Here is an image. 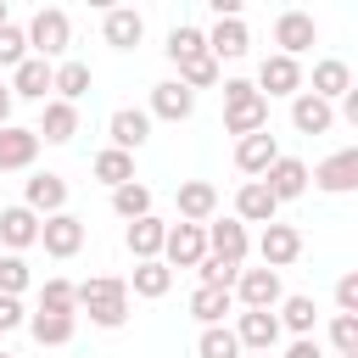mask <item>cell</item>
Returning <instances> with one entry per match:
<instances>
[{
  "label": "cell",
  "instance_id": "f35d334b",
  "mask_svg": "<svg viewBox=\"0 0 358 358\" xmlns=\"http://www.w3.org/2000/svg\"><path fill=\"white\" fill-rule=\"evenodd\" d=\"M39 308H50V313H78V285H73V280H45V285H39Z\"/></svg>",
  "mask_w": 358,
  "mask_h": 358
},
{
  "label": "cell",
  "instance_id": "ffe728a7",
  "mask_svg": "<svg viewBox=\"0 0 358 358\" xmlns=\"http://www.w3.org/2000/svg\"><path fill=\"white\" fill-rule=\"evenodd\" d=\"M34 157H39V134L22 123H0V173L34 168Z\"/></svg>",
  "mask_w": 358,
  "mask_h": 358
},
{
  "label": "cell",
  "instance_id": "4dcf8cb0",
  "mask_svg": "<svg viewBox=\"0 0 358 358\" xmlns=\"http://www.w3.org/2000/svg\"><path fill=\"white\" fill-rule=\"evenodd\" d=\"M274 319H280V330H291V336H313L319 308H313V296H280V302H274Z\"/></svg>",
  "mask_w": 358,
  "mask_h": 358
},
{
  "label": "cell",
  "instance_id": "bcb514c9",
  "mask_svg": "<svg viewBox=\"0 0 358 358\" xmlns=\"http://www.w3.org/2000/svg\"><path fill=\"white\" fill-rule=\"evenodd\" d=\"M285 358H324V352H319V341H313V336H296V341L285 347Z\"/></svg>",
  "mask_w": 358,
  "mask_h": 358
},
{
  "label": "cell",
  "instance_id": "8d00e7d4",
  "mask_svg": "<svg viewBox=\"0 0 358 358\" xmlns=\"http://www.w3.org/2000/svg\"><path fill=\"white\" fill-rule=\"evenodd\" d=\"M162 50H168V62L179 67V62H190V56H201V50H207V34H201V28H190V22H179V28L168 34V45H162Z\"/></svg>",
  "mask_w": 358,
  "mask_h": 358
},
{
  "label": "cell",
  "instance_id": "836d02e7",
  "mask_svg": "<svg viewBox=\"0 0 358 358\" xmlns=\"http://www.w3.org/2000/svg\"><path fill=\"white\" fill-rule=\"evenodd\" d=\"M90 173H95L101 185H123V179H134V151H117V145H106V151L90 162Z\"/></svg>",
  "mask_w": 358,
  "mask_h": 358
},
{
  "label": "cell",
  "instance_id": "74e56055",
  "mask_svg": "<svg viewBox=\"0 0 358 358\" xmlns=\"http://www.w3.org/2000/svg\"><path fill=\"white\" fill-rule=\"evenodd\" d=\"M179 84H190V90H213V84H218V56L201 50V56L179 62Z\"/></svg>",
  "mask_w": 358,
  "mask_h": 358
},
{
  "label": "cell",
  "instance_id": "e0dca14e",
  "mask_svg": "<svg viewBox=\"0 0 358 358\" xmlns=\"http://www.w3.org/2000/svg\"><path fill=\"white\" fill-rule=\"evenodd\" d=\"M106 134H112L117 151H140V145L151 140V112H145V106H117V112L106 117Z\"/></svg>",
  "mask_w": 358,
  "mask_h": 358
},
{
  "label": "cell",
  "instance_id": "816d5d0a",
  "mask_svg": "<svg viewBox=\"0 0 358 358\" xmlns=\"http://www.w3.org/2000/svg\"><path fill=\"white\" fill-rule=\"evenodd\" d=\"M336 358H358V352H336Z\"/></svg>",
  "mask_w": 358,
  "mask_h": 358
},
{
  "label": "cell",
  "instance_id": "d590c367",
  "mask_svg": "<svg viewBox=\"0 0 358 358\" xmlns=\"http://www.w3.org/2000/svg\"><path fill=\"white\" fill-rule=\"evenodd\" d=\"M196 358H241V341H235V330H229V324H201Z\"/></svg>",
  "mask_w": 358,
  "mask_h": 358
},
{
  "label": "cell",
  "instance_id": "c3c4849f",
  "mask_svg": "<svg viewBox=\"0 0 358 358\" xmlns=\"http://www.w3.org/2000/svg\"><path fill=\"white\" fill-rule=\"evenodd\" d=\"M11 106H17V95H11V84H0V123H11Z\"/></svg>",
  "mask_w": 358,
  "mask_h": 358
},
{
  "label": "cell",
  "instance_id": "d6986e66",
  "mask_svg": "<svg viewBox=\"0 0 358 358\" xmlns=\"http://www.w3.org/2000/svg\"><path fill=\"white\" fill-rule=\"evenodd\" d=\"M0 246L6 252H28V246H39V213L34 207H0Z\"/></svg>",
  "mask_w": 358,
  "mask_h": 358
},
{
  "label": "cell",
  "instance_id": "8fae6325",
  "mask_svg": "<svg viewBox=\"0 0 358 358\" xmlns=\"http://www.w3.org/2000/svg\"><path fill=\"white\" fill-rule=\"evenodd\" d=\"M291 129L296 134H330L336 129V101H324L313 90H296L291 95Z\"/></svg>",
  "mask_w": 358,
  "mask_h": 358
},
{
  "label": "cell",
  "instance_id": "11a10c76",
  "mask_svg": "<svg viewBox=\"0 0 358 358\" xmlns=\"http://www.w3.org/2000/svg\"><path fill=\"white\" fill-rule=\"evenodd\" d=\"M0 358H11V352H0Z\"/></svg>",
  "mask_w": 358,
  "mask_h": 358
},
{
  "label": "cell",
  "instance_id": "b9f144b4",
  "mask_svg": "<svg viewBox=\"0 0 358 358\" xmlns=\"http://www.w3.org/2000/svg\"><path fill=\"white\" fill-rule=\"evenodd\" d=\"M28 56V34L17 22H0V67H17Z\"/></svg>",
  "mask_w": 358,
  "mask_h": 358
},
{
  "label": "cell",
  "instance_id": "6da1fadb",
  "mask_svg": "<svg viewBox=\"0 0 358 358\" xmlns=\"http://www.w3.org/2000/svg\"><path fill=\"white\" fill-rule=\"evenodd\" d=\"M78 308L90 313V324L117 330V324L129 319V280H117V274H95V280H84V285H78Z\"/></svg>",
  "mask_w": 358,
  "mask_h": 358
},
{
  "label": "cell",
  "instance_id": "7a4b0ae2",
  "mask_svg": "<svg viewBox=\"0 0 358 358\" xmlns=\"http://www.w3.org/2000/svg\"><path fill=\"white\" fill-rule=\"evenodd\" d=\"M224 129H229V134L268 129V95H263L252 78H224Z\"/></svg>",
  "mask_w": 358,
  "mask_h": 358
},
{
  "label": "cell",
  "instance_id": "d6a6232c",
  "mask_svg": "<svg viewBox=\"0 0 358 358\" xmlns=\"http://www.w3.org/2000/svg\"><path fill=\"white\" fill-rule=\"evenodd\" d=\"M341 90H352V67H347L341 56H319V62H313V95L336 101Z\"/></svg>",
  "mask_w": 358,
  "mask_h": 358
},
{
  "label": "cell",
  "instance_id": "5bb4252c",
  "mask_svg": "<svg viewBox=\"0 0 358 358\" xmlns=\"http://www.w3.org/2000/svg\"><path fill=\"white\" fill-rule=\"evenodd\" d=\"M257 179H263V185L274 190V201H296V196L308 190V162H302V157H285V151H280V157H274V162H268V168H263Z\"/></svg>",
  "mask_w": 358,
  "mask_h": 358
},
{
  "label": "cell",
  "instance_id": "db71d44e",
  "mask_svg": "<svg viewBox=\"0 0 358 358\" xmlns=\"http://www.w3.org/2000/svg\"><path fill=\"white\" fill-rule=\"evenodd\" d=\"M280 6H291V0H280Z\"/></svg>",
  "mask_w": 358,
  "mask_h": 358
},
{
  "label": "cell",
  "instance_id": "e575fe53",
  "mask_svg": "<svg viewBox=\"0 0 358 358\" xmlns=\"http://www.w3.org/2000/svg\"><path fill=\"white\" fill-rule=\"evenodd\" d=\"M112 213L129 224V218H140V213H151V190L140 185V179H123V185H112Z\"/></svg>",
  "mask_w": 358,
  "mask_h": 358
},
{
  "label": "cell",
  "instance_id": "30bf717a",
  "mask_svg": "<svg viewBox=\"0 0 358 358\" xmlns=\"http://www.w3.org/2000/svg\"><path fill=\"white\" fill-rule=\"evenodd\" d=\"M274 45H280L285 56H302V50L319 45V22H313L308 11H296V6H285V11L274 17Z\"/></svg>",
  "mask_w": 358,
  "mask_h": 358
},
{
  "label": "cell",
  "instance_id": "ba28073f",
  "mask_svg": "<svg viewBox=\"0 0 358 358\" xmlns=\"http://www.w3.org/2000/svg\"><path fill=\"white\" fill-rule=\"evenodd\" d=\"M39 246H45L50 257H78V246H84V218H73L67 207H62V213H45V218H39Z\"/></svg>",
  "mask_w": 358,
  "mask_h": 358
},
{
  "label": "cell",
  "instance_id": "681fc988",
  "mask_svg": "<svg viewBox=\"0 0 358 358\" xmlns=\"http://www.w3.org/2000/svg\"><path fill=\"white\" fill-rule=\"evenodd\" d=\"M84 6H95V11H112V6H123V0H84Z\"/></svg>",
  "mask_w": 358,
  "mask_h": 358
},
{
  "label": "cell",
  "instance_id": "7c38bea8",
  "mask_svg": "<svg viewBox=\"0 0 358 358\" xmlns=\"http://www.w3.org/2000/svg\"><path fill=\"white\" fill-rule=\"evenodd\" d=\"M201 229H207V252H213V257H224V263H246L252 241H246V224H241V218H218V213H213Z\"/></svg>",
  "mask_w": 358,
  "mask_h": 358
},
{
  "label": "cell",
  "instance_id": "cb8c5ba5",
  "mask_svg": "<svg viewBox=\"0 0 358 358\" xmlns=\"http://www.w3.org/2000/svg\"><path fill=\"white\" fill-rule=\"evenodd\" d=\"M207 50H213L218 62H235V56H246V50H252V28H246L241 17H218V22H213V34H207Z\"/></svg>",
  "mask_w": 358,
  "mask_h": 358
},
{
  "label": "cell",
  "instance_id": "1f68e13d",
  "mask_svg": "<svg viewBox=\"0 0 358 358\" xmlns=\"http://www.w3.org/2000/svg\"><path fill=\"white\" fill-rule=\"evenodd\" d=\"M90 84H95L90 62H62V67H50V90H56L62 101H84V95H90Z\"/></svg>",
  "mask_w": 358,
  "mask_h": 358
},
{
  "label": "cell",
  "instance_id": "603a6c76",
  "mask_svg": "<svg viewBox=\"0 0 358 358\" xmlns=\"http://www.w3.org/2000/svg\"><path fill=\"white\" fill-rule=\"evenodd\" d=\"M22 324H28V336H34L39 347H67V341H73V330H78V313H50V308H34Z\"/></svg>",
  "mask_w": 358,
  "mask_h": 358
},
{
  "label": "cell",
  "instance_id": "9c48e42d",
  "mask_svg": "<svg viewBox=\"0 0 358 358\" xmlns=\"http://www.w3.org/2000/svg\"><path fill=\"white\" fill-rule=\"evenodd\" d=\"M252 84H257L268 101H274V95H296V90H302V62L285 56V50H274V56L257 62V78H252Z\"/></svg>",
  "mask_w": 358,
  "mask_h": 358
},
{
  "label": "cell",
  "instance_id": "8992f818",
  "mask_svg": "<svg viewBox=\"0 0 358 358\" xmlns=\"http://www.w3.org/2000/svg\"><path fill=\"white\" fill-rule=\"evenodd\" d=\"M201 252H207V229L201 224H190V218L168 224V235H162V263L168 268H196Z\"/></svg>",
  "mask_w": 358,
  "mask_h": 358
},
{
  "label": "cell",
  "instance_id": "277c9868",
  "mask_svg": "<svg viewBox=\"0 0 358 358\" xmlns=\"http://www.w3.org/2000/svg\"><path fill=\"white\" fill-rule=\"evenodd\" d=\"M235 341H241V352H274L280 347V319H274V308H235Z\"/></svg>",
  "mask_w": 358,
  "mask_h": 358
},
{
  "label": "cell",
  "instance_id": "3957f363",
  "mask_svg": "<svg viewBox=\"0 0 358 358\" xmlns=\"http://www.w3.org/2000/svg\"><path fill=\"white\" fill-rule=\"evenodd\" d=\"M22 34H28V56H67V45H73V22L56 6H39Z\"/></svg>",
  "mask_w": 358,
  "mask_h": 358
},
{
  "label": "cell",
  "instance_id": "ab89813d",
  "mask_svg": "<svg viewBox=\"0 0 358 358\" xmlns=\"http://www.w3.org/2000/svg\"><path fill=\"white\" fill-rule=\"evenodd\" d=\"M28 280H34L28 257H22V252H6V257H0V291H6V296H22Z\"/></svg>",
  "mask_w": 358,
  "mask_h": 358
},
{
  "label": "cell",
  "instance_id": "4fadbf2b",
  "mask_svg": "<svg viewBox=\"0 0 358 358\" xmlns=\"http://www.w3.org/2000/svg\"><path fill=\"white\" fill-rule=\"evenodd\" d=\"M145 112L162 117V123H185V117L196 112V90L179 84V78H162V84H151V106H145Z\"/></svg>",
  "mask_w": 358,
  "mask_h": 358
},
{
  "label": "cell",
  "instance_id": "44dd1931",
  "mask_svg": "<svg viewBox=\"0 0 358 358\" xmlns=\"http://www.w3.org/2000/svg\"><path fill=\"white\" fill-rule=\"evenodd\" d=\"M173 207H179V218L207 224V218L218 213V185H213V179H185V185L173 190Z\"/></svg>",
  "mask_w": 358,
  "mask_h": 358
},
{
  "label": "cell",
  "instance_id": "5b68a950",
  "mask_svg": "<svg viewBox=\"0 0 358 358\" xmlns=\"http://www.w3.org/2000/svg\"><path fill=\"white\" fill-rule=\"evenodd\" d=\"M229 291H235V308H274V302L285 296L280 268H268V263H263V268H246V263H241V274H235Z\"/></svg>",
  "mask_w": 358,
  "mask_h": 358
},
{
  "label": "cell",
  "instance_id": "2e32d148",
  "mask_svg": "<svg viewBox=\"0 0 358 358\" xmlns=\"http://www.w3.org/2000/svg\"><path fill=\"white\" fill-rule=\"evenodd\" d=\"M45 145H67L73 134H78V101H62V95H50L45 101V112H39V129H34Z\"/></svg>",
  "mask_w": 358,
  "mask_h": 358
},
{
  "label": "cell",
  "instance_id": "4316f807",
  "mask_svg": "<svg viewBox=\"0 0 358 358\" xmlns=\"http://www.w3.org/2000/svg\"><path fill=\"white\" fill-rule=\"evenodd\" d=\"M129 291H134V296H145V302H157V296H168V291H173V268H168L162 257H134Z\"/></svg>",
  "mask_w": 358,
  "mask_h": 358
},
{
  "label": "cell",
  "instance_id": "ac0fdd59",
  "mask_svg": "<svg viewBox=\"0 0 358 358\" xmlns=\"http://www.w3.org/2000/svg\"><path fill=\"white\" fill-rule=\"evenodd\" d=\"M280 157V140L268 134V129H252V134H235V168L246 173V179H257L268 162Z\"/></svg>",
  "mask_w": 358,
  "mask_h": 358
},
{
  "label": "cell",
  "instance_id": "9a60e30c",
  "mask_svg": "<svg viewBox=\"0 0 358 358\" xmlns=\"http://www.w3.org/2000/svg\"><path fill=\"white\" fill-rule=\"evenodd\" d=\"M257 257H263L268 268H291V263L302 257V235H296L291 224L268 218V224H263V241H257Z\"/></svg>",
  "mask_w": 358,
  "mask_h": 358
},
{
  "label": "cell",
  "instance_id": "60d3db41",
  "mask_svg": "<svg viewBox=\"0 0 358 358\" xmlns=\"http://www.w3.org/2000/svg\"><path fill=\"white\" fill-rule=\"evenodd\" d=\"M196 274H201V285H235V274H241V263H224V257H213V252H201V263H196Z\"/></svg>",
  "mask_w": 358,
  "mask_h": 358
},
{
  "label": "cell",
  "instance_id": "7bdbcfd3",
  "mask_svg": "<svg viewBox=\"0 0 358 358\" xmlns=\"http://www.w3.org/2000/svg\"><path fill=\"white\" fill-rule=\"evenodd\" d=\"M330 347L336 352H358V313H336L330 319Z\"/></svg>",
  "mask_w": 358,
  "mask_h": 358
},
{
  "label": "cell",
  "instance_id": "f1b7e54d",
  "mask_svg": "<svg viewBox=\"0 0 358 358\" xmlns=\"http://www.w3.org/2000/svg\"><path fill=\"white\" fill-rule=\"evenodd\" d=\"M162 235H168V224H162L157 213H140V218H129L123 246H129L134 257H162Z\"/></svg>",
  "mask_w": 358,
  "mask_h": 358
},
{
  "label": "cell",
  "instance_id": "f5cc1de1",
  "mask_svg": "<svg viewBox=\"0 0 358 358\" xmlns=\"http://www.w3.org/2000/svg\"><path fill=\"white\" fill-rule=\"evenodd\" d=\"M0 22H6V0H0Z\"/></svg>",
  "mask_w": 358,
  "mask_h": 358
},
{
  "label": "cell",
  "instance_id": "ee69618b",
  "mask_svg": "<svg viewBox=\"0 0 358 358\" xmlns=\"http://www.w3.org/2000/svg\"><path fill=\"white\" fill-rule=\"evenodd\" d=\"M336 308L341 313H358V274H341L336 280Z\"/></svg>",
  "mask_w": 358,
  "mask_h": 358
},
{
  "label": "cell",
  "instance_id": "f6af8a7d",
  "mask_svg": "<svg viewBox=\"0 0 358 358\" xmlns=\"http://www.w3.org/2000/svg\"><path fill=\"white\" fill-rule=\"evenodd\" d=\"M22 319H28V313H22V302H17V296H6V291H0V336H6V330H17V324H22Z\"/></svg>",
  "mask_w": 358,
  "mask_h": 358
},
{
  "label": "cell",
  "instance_id": "484cf974",
  "mask_svg": "<svg viewBox=\"0 0 358 358\" xmlns=\"http://www.w3.org/2000/svg\"><path fill=\"white\" fill-rule=\"evenodd\" d=\"M280 213V201H274V190L263 185V179H246L241 190H235V218L241 224H268Z\"/></svg>",
  "mask_w": 358,
  "mask_h": 358
},
{
  "label": "cell",
  "instance_id": "f546056e",
  "mask_svg": "<svg viewBox=\"0 0 358 358\" xmlns=\"http://www.w3.org/2000/svg\"><path fill=\"white\" fill-rule=\"evenodd\" d=\"M190 313H196L201 324H224V319L235 313V291H229V285H196V291H190Z\"/></svg>",
  "mask_w": 358,
  "mask_h": 358
},
{
  "label": "cell",
  "instance_id": "f907efd6",
  "mask_svg": "<svg viewBox=\"0 0 358 358\" xmlns=\"http://www.w3.org/2000/svg\"><path fill=\"white\" fill-rule=\"evenodd\" d=\"M241 358H274V352H241Z\"/></svg>",
  "mask_w": 358,
  "mask_h": 358
},
{
  "label": "cell",
  "instance_id": "d4e9b609",
  "mask_svg": "<svg viewBox=\"0 0 358 358\" xmlns=\"http://www.w3.org/2000/svg\"><path fill=\"white\" fill-rule=\"evenodd\" d=\"M22 207H34L39 218H45V213H62V207H67V179H62V173H34V179L22 185Z\"/></svg>",
  "mask_w": 358,
  "mask_h": 358
},
{
  "label": "cell",
  "instance_id": "83f0119b",
  "mask_svg": "<svg viewBox=\"0 0 358 358\" xmlns=\"http://www.w3.org/2000/svg\"><path fill=\"white\" fill-rule=\"evenodd\" d=\"M45 90H50V56H22V62L11 67V95L45 101Z\"/></svg>",
  "mask_w": 358,
  "mask_h": 358
},
{
  "label": "cell",
  "instance_id": "52a82bcc",
  "mask_svg": "<svg viewBox=\"0 0 358 358\" xmlns=\"http://www.w3.org/2000/svg\"><path fill=\"white\" fill-rule=\"evenodd\" d=\"M308 179H313L324 196H347V190H358V151H352V145L330 151L319 168H308Z\"/></svg>",
  "mask_w": 358,
  "mask_h": 358
},
{
  "label": "cell",
  "instance_id": "7dc6e473",
  "mask_svg": "<svg viewBox=\"0 0 358 358\" xmlns=\"http://www.w3.org/2000/svg\"><path fill=\"white\" fill-rule=\"evenodd\" d=\"M207 11H213V17H241L246 0H207Z\"/></svg>",
  "mask_w": 358,
  "mask_h": 358
},
{
  "label": "cell",
  "instance_id": "7402d4cb",
  "mask_svg": "<svg viewBox=\"0 0 358 358\" xmlns=\"http://www.w3.org/2000/svg\"><path fill=\"white\" fill-rule=\"evenodd\" d=\"M101 39H106L112 50H134V45L145 39V17H140L134 6H112L106 22H101Z\"/></svg>",
  "mask_w": 358,
  "mask_h": 358
}]
</instances>
